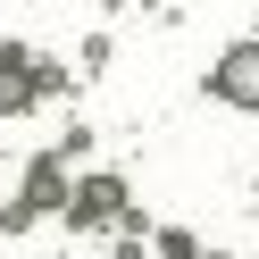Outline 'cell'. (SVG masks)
Listing matches in <instances>:
<instances>
[{
	"label": "cell",
	"instance_id": "obj_1",
	"mask_svg": "<svg viewBox=\"0 0 259 259\" xmlns=\"http://www.w3.org/2000/svg\"><path fill=\"white\" fill-rule=\"evenodd\" d=\"M218 101H234V109H259V42H234V51L218 59Z\"/></svg>",
	"mask_w": 259,
	"mask_h": 259
},
{
	"label": "cell",
	"instance_id": "obj_2",
	"mask_svg": "<svg viewBox=\"0 0 259 259\" xmlns=\"http://www.w3.org/2000/svg\"><path fill=\"white\" fill-rule=\"evenodd\" d=\"M25 92H34V75H25V51H9V59H0V109H17Z\"/></svg>",
	"mask_w": 259,
	"mask_h": 259
},
{
	"label": "cell",
	"instance_id": "obj_3",
	"mask_svg": "<svg viewBox=\"0 0 259 259\" xmlns=\"http://www.w3.org/2000/svg\"><path fill=\"white\" fill-rule=\"evenodd\" d=\"M109 209H117V184H84V209L75 218H109Z\"/></svg>",
	"mask_w": 259,
	"mask_h": 259
},
{
	"label": "cell",
	"instance_id": "obj_4",
	"mask_svg": "<svg viewBox=\"0 0 259 259\" xmlns=\"http://www.w3.org/2000/svg\"><path fill=\"white\" fill-rule=\"evenodd\" d=\"M125 259H134V251H125Z\"/></svg>",
	"mask_w": 259,
	"mask_h": 259
}]
</instances>
